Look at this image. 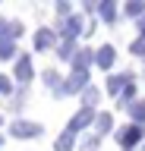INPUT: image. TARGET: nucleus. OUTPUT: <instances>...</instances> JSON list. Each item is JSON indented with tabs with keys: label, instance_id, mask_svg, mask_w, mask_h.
I'll return each mask as SVG.
<instances>
[{
	"label": "nucleus",
	"instance_id": "3",
	"mask_svg": "<svg viewBox=\"0 0 145 151\" xmlns=\"http://www.w3.org/2000/svg\"><path fill=\"white\" fill-rule=\"evenodd\" d=\"M88 88V73H76L73 69V76H66L63 79V88H60L57 98H63V94H76V91H85Z\"/></svg>",
	"mask_w": 145,
	"mask_h": 151
},
{
	"label": "nucleus",
	"instance_id": "22",
	"mask_svg": "<svg viewBox=\"0 0 145 151\" xmlns=\"http://www.w3.org/2000/svg\"><path fill=\"white\" fill-rule=\"evenodd\" d=\"M0 41H13V35H10V22H6V19H0Z\"/></svg>",
	"mask_w": 145,
	"mask_h": 151
},
{
	"label": "nucleus",
	"instance_id": "2",
	"mask_svg": "<svg viewBox=\"0 0 145 151\" xmlns=\"http://www.w3.org/2000/svg\"><path fill=\"white\" fill-rule=\"evenodd\" d=\"M10 135H16V139H38V135H44V126L32 123V120H16L10 126Z\"/></svg>",
	"mask_w": 145,
	"mask_h": 151
},
{
	"label": "nucleus",
	"instance_id": "17",
	"mask_svg": "<svg viewBox=\"0 0 145 151\" xmlns=\"http://www.w3.org/2000/svg\"><path fill=\"white\" fill-rule=\"evenodd\" d=\"M95 123H98V135H107V132L114 129V116H110V113H98Z\"/></svg>",
	"mask_w": 145,
	"mask_h": 151
},
{
	"label": "nucleus",
	"instance_id": "19",
	"mask_svg": "<svg viewBox=\"0 0 145 151\" xmlns=\"http://www.w3.org/2000/svg\"><path fill=\"white\" fill-rule=\"evenodd\" d=\"M98 148H101V135H85L79 145V151H98Z\"/></svg>",
	"mask_w": 145,
	"mask_h": 151
},
{
	"label": "nucleus",
	"instance_id": "20",
	"mask_svg": "<svg viewBox=\"0 0 145 151\" xmlns=\"http://www.w3.org/2000/svg\"><path fill=\"white\" fill-rule=\"evenodd\" d=\"M16 54V41H0V60H13Z\"/></svg>",
	"mask_w": 145,
	"mask_h": 151
},
{
	"label": "nucleus",
	"instance_id": "26",
	"mask_svg": "<svg viewBox=\"0 0 145 151\" xmlns=\"http://www.w3.org/2000/svg\"><path fill=\"white\" fill-rule=\"evenodd\" d=\"M0 145H3V135H0Z\"/></svg>",
	"mask_w": 145,
	"mask_h": 151
},
{
	"label": "nucleus",
	"instance_id": "18",
	"mask_svg": "<svg viewBox=\"0 0 145 151\" xmlns=\"http://www.w3.org/2000/svg\"><path fill=\"white\" fill-rule=\"evenodd\" d=\"M129 19H142L145 16V0H133V3H126V9H123Z\"/></svg>",
	"mask_w": 145,
	"mask_h": 151
},
{
	"label": "nucleus",
	"instance_id": "16",
	"mask_svg": "<svg viewBox=\"0 0 145 151\" xmlns=\"http://www.w3.org/2000/svg\"><path fill=\"white\" fill-rule=\"evenodd\" d=\"M44 85H48V88H54V94H60L63 82H60V73H57V69H44Z\"/></svg>",
	"mask_w": 145,
	"mask_h": 151
},
{
	"label": "nucleus",
	"instance_id": "25",
	"mask_svg": "<svg viewBox=\"0 0 145 151\" xmlns=\"http://www.w3.org/2000/svg\"><path fill=\"white\" fill-rule=\"evenodd\" d=\"M139 35H142V38H145V16H142V19H139Z\"/></svg>",
	"mask_w": 145,
	"mask_h": 151
},
{
	"label": "nucleus",
	"instance_id": "1",
	"mask_svg": "<svg viewBox=\"0 0 145 151\" xmlns=\"http://www.w3.org/2000/svg\"><path fill=\"white\" fill-rule=\"evenodd\" d=\"M145 139V126H136V123H129V126H123V129H117V145L123 151H136V145Z\"/></svg>",
	"mask_w": 145,
	"mask_h": 151
},
{
	"label": "nucleus",
	"instance_id": "7",
	"mask_svg": "<svg viewBox=\"0 0 145 151\" xmlns=\"http://www.w3.org/2000/svg\"><path fill=\"white\" fill-rule=\"evenodd\" d=\"M54 41H57V32H54V28H38V32H35V50H41V54L50 50Z\"/></svg>",
	"mask_w": 145,
	"mask_h": 151
},
{
	"label": "nucleus",
	"instance_id": "24",
	"mask_svg": "<svg viewBox=\"0 0 145 151\" xmlns=\"http://www.w3.org/2000/svg\"><path fill=\"white\" fill-rule=\"evenodd\" d=\"M10 91H13V82L6 76H0V94H10Z\"/></svg>",
	"mask_w": 145,
	"mask_h": 151
},
{
	"label": "nucleus",
	"instance_id": "23",
	"mask_svg": "<svg viewBox=\"0 0 145 151\" xmlns=\"http://www.w3.org/2000/svg\"><path fill=\"white\" fill-rule=\"evenodd\" d=\"M57 13H60L63 19H69V16H73V6H69L66 0H60V3H57Z\"/></svg>",
	"mask_w": 145,
	"mask_h": 151
},
{
	"label": "nucleus",
	"instance_id": "8",
	"mask_svg": "<svg viewBox=\"0 0 145 151\" xmlns=\"http://www.w3.org/2000/svg\"><path fill=\"white\" fill-rule=\"evenodd\" d=\"M95 63V50H88V47H79L76 57H73V69L76 73H88V66Z\"/></svg>",
	"mask_w": 145,
	"mask_h": 151
},
{
	"label": "nucleus",
	"instance_id": "9",
	"mask_svg": "<svg viewBox=\"0 0 145 151\" xmlns=\"http://www.w3.org/2000/svg\"><path fill=\"white\" fill-rule=\"evenodd\" d=\"M126 85H133V73H120V76H110V79H107V91L114 94V98H120Z\"/></svg>",
	"mask_w": 145,
	"mask_h": 151
},
{
	"label": "nucleus",
	"instance_id": "21",
	"mask_svg": "<svg viewBox=\"0 0 145 151\" xmlns=\"http://www.w3.org/2000/svg\"><path fill=\"white\" fill-rule=\"evenodd\" d=\"M129 50H133L136 57H145V38H136V41H133V47H129Z\"/></svg>",
	"mask_w": 145,
	"mask_h": 151
},
{
	"label": "nucleus",
	"instance_id": "12",
	"mask_svg": "<svg viewBox=\"0 0 145 151\" xmlns=\"http://www.w3.org/2000/svg\"><path fill=\"white\" fill-rule=\"evenodd\" d=\"M76 148V135H73V132H60L57 135V142H54V151H73Z\"/></svg>",
	"mask_w": 145,
	"mask_h": 151
},
{
	"label": "nucleus",
	"instance_id": "10",
	"mask_svg": "<svg viewBox=\"0 0 145 151\" xmlns=\"http://www.w3.org/2000/svg\"><path fill=\"white\" fill-rule=\"evenodd\" d=\"M114 60H117V50L110 44H104V47H98V50H95V66H98V69H110Z\"/></svg>",
	"mask_w": 145,
	"mask_h": 151
},
{
	"label": "nucleus",
	"instance_id": "13",
	"mask_svg": "<svg viewBox=\"0 0 145 151\" xmlns=\"http://www.w3.org/2000/svg\"><path fill=\"white\" fill-rule=\"evenodd\" d=\"M76 50H79L76 41H60V44H57V57H60V60H66V63H73Z\"/></svg>",
	"mask_w": 145,
	"mask_h": 151
},
{
	"label": "nucleus",
	"instance_id": "11",
	"mask_svg": "<svg viewBox=\"0 0 145 151\" xmlns=\"http://www.w3.org/2000/svg\"><path fill=\"white\" fill-rule=\"evenodd\" d=\"M95 16H101L104 22H114V19H117V3H114V0H101Z\"/></svg>",
	"mask_w": 145,
	"mask_h": 151
},
{
	"label": "nucleus",
	"instance_id": "4",
	"mask_svg": "<svg viewBox=\"0 0 145 151\" xmlns=\"http://www.w3.org/2000/svg\"><path fill=\"white\" fill-rule=\"evenodd\" d=\"M82 32H85V28H82V16H76V13L60 22V35H63V41H76Z\"/></svg>",
	"mask_w": 145,
	"mask_h": 151
},
{
	"label": "nucleus",
	"instance_id": "15",
	"mask_svg": "<svg viewBox=\"0 0 145 151\" xmlns=\"http://www.w3.org/2000/svg\"><path fill=\"white\" fill-rule=\"evenodd\" d=\"M126 110H129V116H133L136 126H142V123H145V101H133Z\"/></svg>",
	"mask_w": 145,
	"mask_h": 151
},
{
	"label": "nucleus",
	"instance_id": "6",
	"mask_svg": "<svg viewBox=\"0 0 145 151\" xmlns=\"http://www.w3.org/2000/svg\"><path fill=\"white\" fill-rule=\"evenodd\" d=\"M88 123H95V110H88V107H82V110H79L76 116L69 120V126H66V129L73 132V135H76V132H82V129H85Z\"/></svg>",
	"mask_w": 145,
	"mask_h": 151
},
{
	"label": "nucleus",
	"instance_id": "5",
	"mask_svg": "<svg viewBox=\"0 0 145 151\" xmlns=\"http://www.w3.org/2000/svg\"><path fill=\"white\" fill-rule=\"evenodd\" d=\"M13 76H16V82H19V85H29L32 79H35V69H32V57H29V54H22L19 60H16Z\"/></svg>",
	"mask_w": 145,
	"mask_h": 151
},
{
	"label": "nucleus",
	"instance_id": "14",
	"mask_svg": "<svg viewBox=\"0 0 145 151\" xmlns=\"http://www.w3.org/2000/svg\"><path fill=\"white\" fill-rule=\"evenodd\" d=\"M101 101V88H95V85H88L85 91H82V104H85L88 110H95V104Z\"/></svg>",
	"mask_w": 145,
	"mask_h": 151
}]
</instances>
